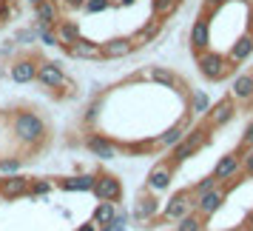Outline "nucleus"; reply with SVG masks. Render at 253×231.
Instances as JSON below:
<instances>
[{
	"label": "nucleus",
	"mask_w": 253,
	"mask_h": 231,
	"mask_svg": "<svg viewBox=\"0 0 253 231\" xmlns=\"http://www.w3.org/2000/svg\"><path fill=\"white\" fill-rule=\"evenodd\" d=\"M194 203H196V197H194L191 188L176 191V194L165 203V208H162V220H179V217H185V214H191Z\"/></svg>",
	"instance_id": "0eeeda50"
},
{
	"label": "nucleus",
	"mask_w": 253,
	"mask_h": 231,
	"mask_svg": "<svg viewBox=\"0 0 253 231\" xmlns=\"http://www.w3.org/2000/svg\"><path fill=\"white\" fill-rule=\"evenodd\" d=\"M137 0H111V6H117V9H131Z\"/></svg>",
	"instance_id": "ea45409f"
},
{
	"label": "nucleus",
	"mask_w": 253,
	"mask_h": 231,
	"mask_svg": "<svg viewBox=\"0 0 253 231\" xmlns=\"http://www.w3.org/2000/svg\"><path fill=\"white\" fill-rule=\"evenodd\" d=\"M114 214H117V203H100V206L94 208L91 223L94 226H111Z\"/></svg>",
	"instance_id": "a878e982"
},
{
	"label": "nucleus",
	"mask_w": 253,
	"mask_h": 231,
	"mask_svg": "<svg viewBox=\"0 0 253 231\" xmlns=\"http://www.w3.org/2000/svg\"><path fill=\"white\" fill-rule=\"evenodd\" d=\"M251 55H253V32H245V35H239L233 40V46L228 49L225 58H228L233 66H242L245 60H251Z\"/></svg>",
	"instance_id": "4468645a"
},
{
	"label": "nucleus",
	"mask_w": 253,
	"mask_h": 231,
	"mask_svg": "<svg viewBox=\"0 0 253 231\" xmlns=\"http://www.w3.org/2000/svg\"><path fill=\"white\" fill-rule=\"evenodd\" d=\"M85 149L91 151L94 157H100V160H114L117 151H120L114 140L103 137V134H88V137H85Z\"/></svg>",
	"instance_id": "2eb2a0df"
},
{
	"label": "nucleus",
	"mask_w": 253,
	"mask_h": 231,
	"mask_svg": "<svg viewBox=\"0 0 253 231\" xmlns=\"http://www.w3.org/2000/svg\"><path fill=\"white\" fill-rule=\"evenodd\" d=\"M37 77V60L35 58H23L12 63V80L14 83H32Z\"/></svg>",
	"instance_id": "412c9836"
},
{
	"label": "nucleus",
	"mask_w": 253,
	"mask_h": 231,
	"mask_svg": "<svg viewBox=\"0 0 253 231\" xmlns=\"http://www.w3.org/2000/svg\"><path fill=\"white\" fill-rule=\"evenodd\" d=\"M57 185L63 188V191H91L94 188V174H74V177L60 180Z\"/></svg>",
	"instance_id": "b1692460"
},
{
	"label": "nucleus",
	"mask_w": 253,
	"mask_h": 231,
	"mask_svg": "<svg viewBox=\"0 0 253 231\" xmlns=\"http://www.w3.org/2000/svg\"><path fill=\"white\" fill-rule=\"evenodd\" d=\"M179 3L182 0H151V9H154V17H160V20H168L176 9H179Z\"/></svg>",
	"instance_id": "cd10ccee"
},
{
	"label": "nucleus",
	"mask_w": 253,
	"mask_h": 231,
	"mask_svg": "<svg viewBox=\"0 0 253 231\" xmlns=\"http://www.w3.org/2000/svg\"><path fill=\"white\" fill-rule=\"evenodd\" d=\"M105 9H111V0H85V6H83V12L88 14H100Z\"/></svg>",
	"instance_id": "473e14b6"
},
{
	"label": "nucleus",
	"mask_w": 253,
	"mask_h": 231,
	"mask_svg": "<svg viewBox=\"0 0 253 231\" xmlns=\"http://www.w3.org/2000/svg\"><path fill=\"white\" fill-rule=\"evenodd\" d=\"M162 26H165V20H160V17H151L148 23L142 26V29H137L134 35H131V43H134V49L145 46V43H151L154 37L162 32Z\"/></svg>",
	"instance_id": "aec40b11"
},
{
	"label": "nucleus",
	"mask_w": 253,
	"mask_h": 231,
	"mask_svg": "<svg viewBox=\"0 0 253 231\" xmlns=\"http://www.w3.org/2000/svg\"><path fill=\"white\" fill-rule=\"evenodd\" d=\"M225 3H228V0H202V9H208L211 14H216Z\"/></svg>",
	"instance_id": "4c0bfd02"
},
{
	"label": "nucleus",
	"mask_w": 253,
	"mask_h": 231,
	"mask_svg": "<svg viewBox=\"0 0 253 231\" xmlns=\"http://www.w3.org/2000/svg\"><path fill=\"white\" fill-rule=\"evenodd\" d=\"M248 226H251V231H253V211H251V217H248Z\"/></svg>",
	"instance_id": "79ce46f5"
},
{
	"label": "nucleus",
	"mask_w": 253,
	"mask_h": 231,
	"mask_svg": "<svg viewBox=\"0 0 253 231\" xmlns=\"http://www.w3.org/2000/svg\"><path fill=\"white\" fill-rule=\"evenodd\" d=\"M225 197H228V188L225 185H216V188H211V191H205V194L196 197V214L199 217H211V214H216L219 208H222V203H225Z\"/></svg>",
	"instance_id": "9d476101"
},
{
	"label": "nucleus",
	"mask_w": 253,
	"mask_h": 231,
	"mask_svg": "<svg viewBox=\"0 0 253 231\" xmlns=\"http://www.w3.org/2000/svg\"><path fill=\"white\" fill-rule=\"evenodd\" d=\"M77 231H97V226H94L91 220H88V223H83V226H80Z\"/></svg>",
	"instance_id": "a19ab883"
},
{
	"label": "nucleus",
	"mask_w": 253,
	"mask_h": 231,
	"mask_svg": "<svg viewBox=\"0 0 253 231\" xmlns=\"http://www.w3.org/2000/svg\"><path fill=\"white\" fill-rule=\"evenodd\" d=\"M157 211H160V203H157V197L148 194V197H142V200L137 203V208H134V217H137V220H151Z\"/></svg>",
	"instance_id": "bb28decb"
},
{
	"label": "nucleus",
	"mask_w": 253,
	"mask_h": 231,
	"mask_svg": "<svg viewBox=\"0 0 253 231\" xmlns=\"http://www.w3.org/2000/svg\"><path fill=\"white\" fill-rule=\"evenodd\" d=\"M239 149H253V123H248L245 134H242V146Z\"/></svg>",
	"instance_id": "58836bf2"
},
{
	"label": "nucleus",
	"mask_w": 253,
	"mask_h": 231,
	"mask_svg": "<svg viewBox=\"0 0 253 231\" xmlns=\"http://www.w3.org/2000/svg\"><path fill=\"white\" fill-rule=\"evenodd\" d=\"M239 3H245V6H253V0H239Z\"/></svg>",
	"instance_id": "37998d69"
},
{
	"label": "nucleus",
	"mask_w": 253,
	"mask_h": 231,
	"mask_svg": "<svg viewBox=\"0 0 253 231\" xmlns=\"http://www.w3.org/2000/svg\"><path fill=\"white\" fill-rule=\"evenodd\" d=\"M242 174L253 177V149H242Z\"/></svg>",
	"instance_id": "f704fd0d"
},
{
	"label": "nucleus",
	"mask_w": 253,
	"mask_h": 231,
	"mask_svg": "<svg viewBox=\"0 0 253 231\" xmlns=\"http://www.w3.org/2000/svg\"><path fill=\"white\" fill-rule=\"evenodd\" d=\"M35 35H37V40H40L43 46H60V40H57V32H54V26H43V23H37Z\"/></svg>",
	"instance_id": "c756f323"
},
{
	"label": "nucleus",
	"mask_w": 253,
	"mask_h": 231,
	"mask_svg": "<svg viewBox=\"0 0 253 231\" xmlns=\"http://www.w3.org/2000/svg\"><path fill=\"white\" fill-rule=\"evenodd\" d=\"M100 49H103V60H117L128 58L134 52V43H131V37H111V40L100 43Z\"/></svg>",
	"instance_id": "a211bd4d"
},
{
	"label": "nucleus",
	"mask_w": 253,
	"mask_h": 231,
	"mask_svg": "<svg viewBox=\"0 0 253 231\" xmlns=\"http://www.w3.org/2000/svg\"><path fill=\"white\" fill-rule=\"evenodd\" d=\"M12 134L23 146H29V149L35 151L43 140H46L48 128H46V120L40 115H35V112H17V115L12 117Z\"/></svg>",
	"instance_id": "f257e3e1"
},
{
	"label": "nucleus",
	"mask_w": 253,
	"mask_h": 231,
	"mask_svg": "<svg viewBox=\"0 0 253 231\" xmlns=\"http://www.w3.org/2000/svg\"><path fill=\"white\" fill-rule=\"evenodd\" d=\"M188 43H191V49H194V55L211 49V12H208V9H202V14L194 20L191 35H188Z\"/></svg>",
	"instance_id": "423d86ee"
},
{
	"label": "nucleus",
	"mask_w": 253,
	"mask_h": 231,
	"mask_svg": "<svg viewBox=\"0 0 253 231\" xmlns=\"http://www.w3.org/2000/svg\"><path fill=\"white\" fill-rule=\"evenodd\" d=\"M216 185H222V183L213 180V174H211V177H205V180H199L191 191H194V197H199V194H205V191H211V188H216Z\"/></svg>",
	"instance_id": "72a5a7b5"
},
{
	"label": "nucleus",
	"mask_w": 253,
	"mask_h": 231,
	"mask_svg": "<svg viewBox=\"0 0 253 231\" xmlns=\"http://www.w3.org/2000/svg\"><path fill=\"white\" fill-rule=\"evenodd\" d=\"M233 117H236V100L228 94V97H222L216 103H211V109H208V115H205V126L222 128V126H228Z\"/></svg>",
	"instance_id": "39448f33"
},
{
	"label": "nucleus",
	"mask_w": 253,
	"mask_h": 231,
	"mask_svg": "<svg viewBox=\"0 0 253 231\" xmlns=\"http://www.w3.org/2000/svg\"><path fill=\"white\" fill-rule=\"evenodd\" d=\"M211 109V97L202 89H191V117H205Z\"/></svg>",
	"instance_id": "393cba45"
},
{
	"label": "nucleus",
	"mask_w": 253,
	"mask_h": 231,
	"mask_svg": "<svg viewBox=\"0 0 253 231\" xmlns=\"http://www.w3.org/2000/svg\"><path fill=\"white\" fill-rule=\"evenodd\" d=\"M196 66H199V74L205 77V80H225V77H230L233 71H236V66L230 63L222 52H213V49H205V52H199L196 55Z\"/></svg>",
	"instance_id": "f03ea898"
},
{
	"label": "nucleus",
	"mask_w": 253,
	"mask_h": 231,
	"mask_svg": "<svg viewBox=\"0 0 253 231\" xmlns=\"http://www.w3.org/2000/svg\"><path fill=\"white\" fill-rule=\"evenodd\" d=\"M228 231H242V229H228Z\"/></svg>",
	"instance_id": "a18cd8bd"
},
{
	"label": "nucleus",
	"mask_w": 253,
	"mask_h": 231,
	"mask_svg": "<svg viewBox=\"0 0 253 231\" xmlns=\"http://www.w3.org/2000/svg\"><path fill=\"white\" fill-rule=\"evenodd\" d=\"M230 97L236 103H251L253 100V74H236L230 83Z\"/></svg>",
	"instance_id": "6ab92c4d"
},
{
	"label": "nucleus",
	"mask_w": 253,
	"mask_h": 231,
	"mask_svg": "<svg viewBox=\"0 0 253 231\" xmlns=\"http://www.w3.org/2000/svg\"><path fill=\"white\" fill-rule=\"evenodd\" d=\"M51 191H54L51 180H32L29 183V197H48Z\"/></svg>",
	"instance_id": "7c9ffc66"
},
{
	"label": "nucleus",
	"mask_w": 253,
	"mask_h": 231,
	"mask_svg": "<svg viewBox=\"0 0 253 231\" xmlns=\"http://www.w3.org/2000/svg\"><path fill=\"white\" fill-rule=\"evenodd\" d=\"M208 140H211V128L208 126H196V128H191V131H185V137L171 149V163L179 166V163H185L188 157H194L202 146H208Z\"/></svg>",
	"instance_id": "7ed1b4c3"
},
{
	"label": "nucleus",
	"mask_w": 253,
	"mask_h": 231,
	"mask_svg": "<svg viewBox=\"0 0 253 231\" xmlns=\"http://www.w3.org/2000/svg\"><path fill=\"white\" fill-rule=\"evenodd\" d=\"M91 191L100 203H120L123 200V180L114 177V174H108V172H100V174H94Z\"/></svg>",
	"instance_id": "20e7f679"
},
{
	"label": "nucleus",
	"mask_w": 253,
	"mask_h": 231,
	"mask_svg": "<svg viewBox=\"0 0 253 231\" xmlns=\"http://www.w3.org/2000/svg\"><path fill=\"white\" fill-rule=\"evenodd\" d=\"M35 14H37V23L43 26H57L60 23V9L54 0H40L35 6Z\"/></svg>",
	"instance_id": "4be33fe9"
},
{
	"label": "nucleus",
	"mask_w": 253,
	"mask_h": 231,
	"mask_svg": "<svg viewBox=\"0 0 253 231\" xmlns=\"http://www.w3.org/2000/svg\"><path fill=\"white\" fill-rule=\"evenodd\" d=\"M191 120H194V117L185 115L182 120H179V123H173L171 128H165L160 137H157V149H173V146H176V143H179V140L185 137V128L191 126Z\"/></svg>",
	"instance_id": "f3484780"
},
{
	"label": "nucleus",
	"mask_w": 253,
	"mask_h": 231,
	"mask_svg": "<svg viewBox=\"0 0 253 231\" xmlns=\"http://www.w3.org/2000/svg\"><path fill=\"white\" fill-rule=\"evenodd\" d=\"M40 86H46V89H63L69 77H66V71L60 69V63L54 60H46V63H37V77H35Z\"/></svg>",
	"instance_id": "9b49d317"
},
{
	"label": "nucleus",
	"mask_w": 253,
	"mask_h": 231,
	"mask_svg": "<svg viewBox=\"0 0 253 231\" xmlns=\"http://www.w3.org/2000/svg\"><path fill=\"white\" fill-rule=\"evenodd\" d=\"M205 229V217L199 214H185V217L176 220V231H202Z\"/></svg>",
	"instance_id": "c85d7f7f"
},
{
	"label": "nucleus",
	"mask_w": 253,
	"mask_h": 231,
	"mask_svg": "<svg viewBox=\"0 0 253 231\" xmlns=\"http://www.w3.org/2000/svg\"><path fill=\"white\" fill-rule=\"evenodd\" d=\"M173 166L171 160H162V163H157L154 169L148 172V180H145V188H148L151 194H160V191H165L168 185H171V180H173Z\"/></svg>",
	"instance_id": "6e6552de"
},
{
	"label": "nucleus",
	"mask_w": 253,
	"mask_h": 231,
	"mask_svg": "<svg viewBox=\"0 0 253 231\" xmlns=\"http://www.w3.org/2000/svg\"><path fill=\"white\" fill-rule=\"evenodd\" d=\"M23 169V157H6L0 160V174H17Z\"/></svg>",
	"instance_id": "2f4dec72"
},
{
	"label": "nucleus",
	"mask_w": 253,
	"mask_h": 231,
	"mask_svg": "<svg viewBox=\"0 0 253 231\" xmlns=\"http://www.w3.org/2000/svg\"><path fill=\"white\" fill-rule=\"evenodd\" d=\"M139 77L160 83V86H165V89H185V83L179 80V74H173V71L165 69V66H151V69H145Z\"/></svg>",
	"instance_id": "dca6fc26"
},
{
	"label": "nucleus",
	"mask_w": 253,
	"mask_h": 231,
	"mask_svg": "<svg viewBox=\"0 0 253 231\" xmlns=\"http://www.w3.org/2000/svg\"><path fill=\"white\" fill-rule=\"evenodd\" d=\"M35 37H37V35H35V29H20V32L14 35V43H20V46H29Z\"/></svg>",
	"instance_id": "e433bc0d"
},
{
	"label": "nucleus",
	"mask_w": 253,
	"mask_h": 231,
	"mask_svg": "<svg viewBox=\"0 0 253 231\" xmlns=\"http://www.w3.org/2000/svg\"><path fill=\"white\" fill-rule=\"evenodd\" d=\"M54 32H57V40H60V46L66 49L69 43H74L80 35V23L77 20H60L57 26H54Z\"/></svg>",
	"instance_id": "5701e85b"
},
{
	"label": "nucleus",
	"mask_w": 253,
	"mask_h": 231,
	"mask_svg": "<svg viewBox=\"0 0 253 231\" xmlns=\"http://www.w3.org/2000/svg\"><path fill=\"white\" fill-rule=\"evenodd\" d=\"M66 55L77 60H103V49H100V43H94L88 37H77L74 43L66 46Z\"/></svg>",
	"instance_id": "f8f14e48"
},
{
	"label": "nucleus",
	"mask_w": 253,
	"mask_h": 231,
	"mask_svg": "<svg viewBox=\"0 0 253 231\" xmlns=\"http://www.w3.org/2000/svg\"><path fill=\"white\" fill-rule=\"evenodd\" d=\"M236 174H242V149L225 154V157L213 166V180H219L222 185L230 183V180H236Z\"/></svg>",
	"instance_id": "1a4fd4ad"
},
{
	"label": "nucleus",
	"mask_w": 253,
	"mask_h": 231,
	"mask_svg": "<svg viewBox=\"0 0 253 231\" xmlns=\"http://www.w3.org/2000/svg\"><path fill=\"white\" fill-rule=\"evenodd\" d=\"M29 177L23 174H9V177H3L0 180V197H6V200H17V197H29Z\"/></svg>",
	"instance_id": "ddd939ff"
},
{
	"label": "nucleus",
	"mask_w": 253,
	"mask_h": 231,
	"mask_svg": "<svg viewBox=\"0 0 253 231\" xmlns=\"http://www.w3.org/2000/svg\"><path fill=\"white\" fill-rule=\"evenodd\" d=\"M100 109H103V100H94V103L88 106V109H85V115H83V120H85V123H94V120L100 117Z\"/></svg>",
	"instance_id": "c9c22d12"
},
{
	"label": "nucleus",
	"mask_w": 253,
	"mask_h": 231,
	"mask_svg": "<svg viewBox=\"0 0 253 231\" xmlns=\"http://www.w3.org/2000/svg\"><path fill=\"white\" fill-rule=\"evenodd\" d=\"M26 3H32V6H37V3H40V0H26Z\"/></svg>",
	"instance_id": "c03bdc74"
}]
</instances>
